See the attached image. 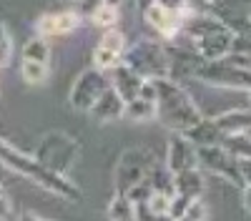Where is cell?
Masks as SVG:
<instances>
[{
  "label": "cell",
  "mask_w": 251,
  "mask_h": 221,
  "mask_svg": "<svg viewBox=\"0 0 251 221\" xmlns=\"http://www.w3.org/2000/svg\"><path fill=\"white\" fill-rule=\"evenodd\" d=\"M53 55L50 50V40L43 35L28 38V43L23 46V60H40V63H48Z\"/></svg>",
  "instance_id": "obj_20"
},
{
  "label": "cell",
  "mask_w": 251,
  "mask_h": 221,
  "mask_svg": "<svg viewBox=\"0 0 251 221\" xmlns=\"http://www.w3.org/2000/svg\"><path fill=\"white\" fill-rule=\"evenodd\" d=\"M108 91L106 86V78H103V71L93 68V71H83L78 78H75V83L68 93V103L73 111H83V113H88L93 106H96V100Z\"/></svg>",
  "instance_id": "obj_9"
},
{
  "label": "cell",
  "mask_w": 251,
  "mask_h": 221,
  "mask_svg": "<svg viewBox=\"0 0 251 221\" xmlns=\"http://www.w3.org/2000/svg\"><path fill=\"white\" fill-rule=\"evenodd\" d=\"M126 35L113 28V30H106L103 33V38L98 40V46L93 50V66L98 71H113L116 66L123 63V58H126Z\"/></svg>",
  "instance_id": "obj_10"
},
{
  "label": "cell",
  "mask_w": 251,
  "mask_h": 221,
  "mask_svg": "<svg viewBox=\"0 0 251 221\" xmlns=\"http://www.w3.org/2000/svg\"><path fill=\"white\" fill-rule=\"evenodd\" d=\"M106 3H111V5H118V3H121V0H106Z\"/></svg>",
  "instance_id": "obj_34"
},
{
  "label": "cell",
  "mask_w": 251,
  "mask_h": 221,
  "mask_svg": "<svg viewBox=\"0 0 251 221\" xmlns=\"http://www.w3.org/2000/svg\"><path fill=\"white\" fill-rule=\"evenodd\" d=\"M199 169L214 173L228 184H234L239 189L246 186L244 173H241V164L228 153L224 146H208V148H199Z\"/></svg>",
  "instance_id": "obj_8"
},
{
  "label": "cell",
  "mask_w": 251,
  "mask_h": 221,
  "mask_svg": "<svg viewBox=\"0 0 251 221\" xmlns=\"http://www.w3.org/2000/svg\"><path fill=\"white\" fill-rule=\"evenodd\" d=\"M208 219V206H206V201L203 198H196L191 206H188L176 221H206Z\"/></svg>",
  "instance_id": "obj_26"
},
{
  "label": "cell",
  "mask_w": 251,
  "mask_h": 221,
  "mask_svg": "<svg viewBox=\"0 0 251 221\" xmlns=\"http://www.w3.org/2000/svg\"><path fill=\"white\" fill-rule=\"evenodd\" d=\"M111 75H113V86H111V88L126 100V103H131V100H136V98L141 96L146 80H143L131 66L121 63V66H116V68L111 71Z\"/></svg>",
  "instance_id": "obj_15"
},
{
  "label": "cell",
  "mask_w": 251,
  "mask_h": 221,
  "mask_svg": "<svg viewBox=\"0 0 251 221\" xmlns=\"http://www.w3.org/2000/svg\"><path fill=\"white\" fill-rule=\"evenodd\" d=\"M246 98H249V108H251V91H249V93H246Z\"/></svg>",
  "instance_id": "obj_35"
},
{
  "label": "cell",
  "mask_w": 251,
  "mask_h": 221,
  "mask_svg": "<svg viewBox=\"0 0 251 221\" xmlns=\"http://www.w3.org/2000/svg\"><path fill=\"white\" fill-rule=\"evenodd\" d=\"M126 66H131L143 80H158V78H171V63L166 46H161L158 40H138L123 58Z\"/></svg>",
  "instance_id": "obj_4"
},
{
  "label": "cell",
  "mask_w": 251,
  "mask_h": 221,
  "mask_svg": "<svg viewBox=\"0 0 251 221\" xmlns=\"http://www.w3.org/2000/svg\"><path fill=\"white\" fill-rule=\"evenodd\" d=\"M196 80H203L208 86H221V88H239V91H251V68L239 66L234 55L224 60H201L196 68Z\"/></svg>",
  "instance_id": "obj_7"
},
{
  "label": "cell",
  "mask_w": 251,
  "mask_h": 221,
  "mask_svg": "<svg viewBox=\"0 0 251 221\" xmlns=\"http://www.w3.org/2000/svg\"><path fill=\"white\" fill-rule=\"evenodd\" d=\"M20 75H23L25 83L40 86L48 80L50 68H48V63H40V60H23V63H20Z\"/></svg>",
  "instance_id": "obj_22"
},
{
  "label": "cell",
  "mask_w": 251,
  "mask_h": 221,
  "mask_svg": "<svg viewBox=\"0 0 251 221\" xmlns=\"http://www.w3.org/2000/svg\"><path fill=\"white\" fill-rule=\"evenodd\" d=\"M166 166H169V171L174 176L183 173V171H191V169H199V148L183 133H171L169 151H166Z\"/></svg>",
  "instance_id": "obj_11"
},
{
  "label": "cell",
  "mask_w": 251,
  "mask_h": 221,
  "mask_svg": "<svg viewBox=\"0 0 251 221\" xmlns=\"http://www.w3.org/2000/svg\"><path fill=\"white\" fill-rule=\"evenodd\" d=\"M108 221H138V206L128 196L113 194L108 204Z\"/></svg>",
  "instance_id": "obj_19"
},
{
  "label": "cell",
  "mask_w": 251,
  "mask_h": 221,
  "mask_svg": "<svg viewBox=\"0 0 251 221\" xmlns=\"http://www.w3.org/2000/svg\"><path fill=\"white\" fill-rule=\"evenodd\" d=\"M0 164L8 166L10 171L20 173V176H25L30 178L33 184L38 186H43L46 191L60 196V198H68V201H80V189L73 184V181H68L66 176H60V173H53L48 171L35 156L30 153H23V151H18L15 146L5 144L3 138H0Z\"/></svg>",
  "instance_id": "obj_2"
},
{
  "label": "cell",
  "mask_w": 251,
  "mask_h": 221,
  "mask_svg": "<svg viewBox=\"0 0 251 221\" xmlns=\"http://www.w3.org/2000/svg\"><path fill=\"white\" fill-rule=\"evenodd\" d=\"M153 86L158 91V121L166 128H171L174 133H186L188 128L199 126L203 121L191 93L178 80L158 78V80H153Z\"/></svg>",
  "instance_id": "obj_3"
},
{
  "label": "cell",
  "mask_w": 251,
  "mask_h": 221,
  "mask_svg": "<svg viewBox=\"0 0 251 221\" xmlns=\"http://www.w3.org/2000/svg\"><path fill=\"white\" fill-rule=\"evenodd\" d=\"M123 121H128V123H151V121H158V100L138 96L136 100L126 103Z\"/></svg>",
  "instance_id": "obj_18"
},
{
  "label": "cell",
  "mask_w": 251,
  "mask_h": 221,
  "mask_svg": "<svg viewBox=\"0 0 251 221\" xmlns=\"http://www.w3.org/2000/svg\"><path fill=\"white\" fill-rule=\"evenodd\" d=\"M241 194H244V209L251 214V184H246V186L241 189Z\"/></svg>",
  "instance_id": "obj_30"
},
{
  "label": "cell",
  "mask_w": 251,
  "mask_h": 221,
  "mask_svg": "<svg viewBox=\"0 0 251 221\" xmlns=\"http://www.w3.org/2000/svg\"><path fill=\"white\" fill-rule=\"evenodd\" d=\"M138 221H176L174 216H153L143 204L138 206Z\"/></svg>",
  "instance_id": "obj_28"
},
{
  "label": "cell",
  "mask_w": 251,
  "mask_h": 221,
  "mask_svg": "<svg viewBox=\"0 0 251 221\" xmlns=\"http://www.w3.org/2000/svg\"><path fill=\"white\" fill-rule=\"evenodd\" d=\"M186 35V46H191L201 60H224L236 53L239 35L216 15H196L181 30Z\"/></svg>",
  "instance_id": "obj_1"
},
{
  "label": "cell",
  "mask_w": 251,
  "mask_h": 221,
  "mask_svg": "<svg viewBox=\"0 0 251 221\" xmlns=\"http://www.w3.org/2000/svg\"><path fill=\"white\" fill-rule=\"evenodd\" d=\"M100 5H106V0H75V13L78 18H86V20H93V15L100 10Z\"/></svg>",
  "instance_id": "obj_27"
},
{
  "label": "cell",
  "mask_w": 251,
  "mask_h": 221,
  "mask_svg": "<svg viewBox=\"0 0 251 221\" xmlns=\"http://www.w3.org/2000/svg\"><path fill=\"white\" fill-rule=\"evenodd\" d=\"M249 20H251V8H249Z\"/></svg>",
  "instance_id": "obj_37"
},
{
  "label": "cell",
  "mask_w": 251,
  "mask_h": 221,
  "mask_svg": "<svg viewBox=\"0 0 251 221\" xmlns=\"http://www.w3.org/2000/svg\"><path fill=\"white\" fill-rule=\"evenodd\" d=\"M116 23H118V5L106 3V5H100V10L93 15V25H96V28L113 30V28H116Z\"/></svg>",
  "instance_id": "obj_24"
},
{
  "label": "cell",
  "mask_w": 251,
  "mask_h": 221,
  "mask_svg": "<svg viewBox=\"0 0 251 221\" xmlns=\"http://www.w3.org/2000/svg\"><path fill=\"white\" fill-rule=\"evenodd\" d=\"M219 131L226 136H239V133H249L251 136V108H231L221 116L214 118Z\"/></svg>",
  "instance_id": "obj_16"
},
{
  "label": "cell",
  "mask_w": 251,
  "mask_h": 221,
  "mask_svg": "<svg viewBox=\"0 0 251 221\" xmlns=\"http://www.w3.org/2000/svg\"><path fill=\"white\" fill-rule=\"evenodd\" d=\"M183 136L191 141L196 148H208V146H221V144H224V133L219 131V126H216L214 118H203L199 126L188 128Z\"/></svg>",
  "instance_id": "obj_17"
},
{
  "label": "cell",
  "mask_w": 251,
  "mask_h": 221,
  "mask_svg": "<svg viewBox=\"0 0 251 221\" xmlns=\"http://www.w3.org/2000/svg\"><path fill=\"white\" fill-rule=\"evenodd\" d=\"M80 153V146L73 136H68L66 131H50L40 138V144L35 146L33 156L43 164L48 171L66 176V171L75 164V158Z\"/></svg>",
  "instance_id": "obj_5"
},
{
  "label": "cell",
  "mask_w": 251,
  "mask_h": 221,
  "mask_svg": "<svg viewBox=\"0 0 251 221\" xmlns=\"http://www.w3.org/2000/svg\"><path fill=\"white\" fill-rule=\"evenodd\" d=\"M10 58H13V35L0 20V68H5L10 63Z\"/></svg>",
  "instance_id": "obj_25"
},
{
  "label": "cell",
  "mask_w": 251,
  "mask_h": 221,
  "mask_svg": "<svg viewBox=\"0 0 251 221\" xmlns=\"http://www.w3.org/2000/svg\"><path fill=\"white\" fill-rule=\"evenodd\" d=\"M249 55H251V50H249Z\"/></svg>",
  "instance_id": "obj_38"
},
{
  "label": "cell",
  "mask_w": 251,
  "mask_h": 221,
  "mask_svg": "<svg viewBox=\"0 0 251 221\" xmlns=\"http://www.w3.org/2000/svg\"><path fill=\"white\" fill-rule=\"evenodd\" d=\"M20 221H43V219H38L35 214H23V216H20Z\"/></svg>",
  "instance_id": "obj_32"
},
{
  "label": "cell",
  "mask_w": 251,
  "mask_h": 221,
  "mask_svg": "<svg viewBox=\"0 0 251 221\" xmlns=\"http://www.w3.org/2000/svg\"><path fill=\"white\" fill-rule=\"evenodd\" d=\"M203 3H208V5H211V8H216V5L221 3V0H203Z\"/></svg>",
  "instance_id": "obj_33"
},
{
  "label": "cell",
  "mask_w": 251,
  "mask_h": 221,
  "mask_svg": "<svg viewBox=\"0 0 251 221\" xmlns=\"http://www.w3.org/2000/svg\"><path fill=\"white\" fill-rule=\"evenodd\" d=\"M143 18H146V23H151V28H156L163 38H176L194 15H191V10H186V13H171V10L161 8L158 3H153L149 10L143 13Z\"/></svg>",
  "instance_id": "obj_12"
},
{
  "label": "cell",
  "mask_w": 251,
  "mask_h": 221,
  "mask_svg": "<svg viewBox=\"0 0 251 221\" xmlns=\"http://www.w3.org/2000/svg\"><path fill=\"white\" fill-rule=\"evenodd\" d=\"M13 216V204L8 196H0V221H8Z\"/></svg>",
  "instance_id": "obj_29"
},
{
  "label": "cell",
  "mask_w": 251,
  "mask_h": 221,
  "mask_svg": "<svg viewBox=\"0 0 251 221\" xmlns=\"http://www.w3.org/2000/svg\"><path fill=\"white\" fill-rule=\"evenodd\" d=\"M0 196H5V189H3V184H0Z\"/></svg>",
  "instance_id": "obj_36"
},
{
  "label": "cell",
  "mask_w": 251,
  "mask_h": 221,
  "mask_svg": "<svg viewBox=\"0 0 251 221\" xmlns=\"http://www.w3.org/2000/svg\"><path fill=\"white\" fill-rule=\"evenodd\" d=\"M123 113H126V100L113 88H108L106 93L96 100V106L88 111V116L96 121V123H100V126L113 123V121H121Z\"/></svg>",
  "instance_id": "obj_14"
},
{
  "label": "cell",
  "mask_w": 251,
  "mask_h": 221,
  "mask_svg": "<svg viewBox=\"0 0 251 221\" xmlns=\"http://www.w3.org/2000/svg\"><path fill=\"white\" fill-rule=\"evenodd\" d=\"M80 25V18L75 10H60V13H50V15H43L35 23V30L38 35L43 38H58V35H68L73 33L75 28Z\"/></svg>",
  "instance_id": "obj_13"
},
{
  "label": "cell",
  "mask_w": 251,
  "mask_h": 221,
  "mask_svg": "<svg viewBox=\"0 0 251 221\" xmlns=\"http://www.w3.org/2000/svg\"><path fill=\"white\" fill-rule=\"evenodd\" d=\"M156 166V158H153V151L151 148H128L123 151L118 164H116V171H113V194L118 196H128V191L133 186H138L141 181L149 178L151 169Z\"/></svg>",
  "instance_id": "obj_6"
},
{
  "label": "cell",
  "mask_w": 251,
  "mask_h": 221,
  "mask_svg": "<svg viewBox=\"0 0 251 221\" xmlns=\"http://www.w3.org/2000/svg\"><path fill=\"white\" fill-rule=\"evenodd\" d=\"M136 3H138V10H141V13H146V10H149V8L156 3V0H136Z\"/></svg>",
  "instance_id": "obj_31"
},
{
  "label": "cell",
  "mask_w": 251,
  "mask_h": 221,
  "mask_svg": "<svg viewBox=\"0 0 251 221\" xmlns=\"http://www.w3.org/2000/svg\"><path fill=\"white\" fill-rule=\"evenodd\" d=\"M146 209H149L153 216H171V206H174V196L169 194H161V191H153L151 198L143 204Z\"/></svg>",
  "instance_id": "obj_23"
},
{
  "label": "cell",
  "mask_w": 251,
  "mask_h": 221,
  "mask_svg": "<svg viewBox=\"0 0 251 221\" xmlns=\"http://www.w3.org/2000/svg\"><path fill=\"white\" fill-rule=\"evenodd\" d=\"M228 153H231L239 164L244 161H251V136L249 133H239V136H226L221 144Z\"/></svg>",
  "instance_id": "obj_21"
}]
</instances>
